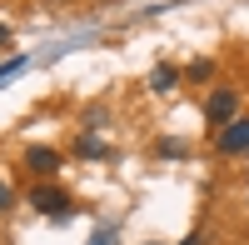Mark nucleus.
<instances>
[{
  "label": "nucleus",
  "instance_id": "nucleus-4",
  "mask_svg": "<svg viewBox=\"0 0 249 245\" xmlns=\"http://www.w3.org/2000/svg\"><path fill=\"white\" fill-rule=\"evenodd\" d=\"M60 165H65V155L50 150V145H30V150H25V170H30V175H45V180H50Z\"/></svg>",
  "mask_w": 249,
  "mask_h": 245
},
{
  "label": "nucleus",
  "instance_id": "nucleus-12",
  "mask_svg": "<svg viewBox=\"0 0 249 245\" xmlns=\"http://www.w3.org/2000/svg\"><path fill=\"white\" fill-rule=\"evenodd\" d=\"M144 245H160V240H144Z\"/></svg>",
  "mask_w": 249,
  "mask_h": 245
},
{
  "label": "nucleus",
  "instance_id": "nucleus-3",
  "mask_svg": "<svg viewBox=\"0 0 249 245\" xmlns=\"http://www.w3.org/2000/svg\"><path fill=\"white\" fill-rule=\"evenodd\" d=\"M30 205H35L40 215H65V210H70V195L60 190V185H35V190H30Z\"/></svg>",
  "mask_w": 249,
  "mask_h": 245
},
{
  "label": "nucleus",
  "instance_id": "nucleus-2",
  "mask_svg": "<svg viewBox=\"0 0 249 245\" xmlns=\"http://www.w3.org/2000/svg\"><path fill=\"white\" fill-rule=\"evenodd\" d=\"M234 110H239V95H234L230 85L210 90V100H204V120H210V125H230V120H234Z\"/></svg>",
  "mask_w": 249,
  "mask_h": 245
},
{
  "label": "nucleus",
  "instance_id": "nucleus-11",
  "mask_svg": "<svg viewBox=\"0 0 249 245\" xmlns=\"http://www.w3.org/2000/svg\"><path fill=\"white\" fill-rule=\"evenodd\" d=\"M0 45H10V25H0Z\"/></svg>",
  "mask_w": 249,
  "mask_h": 245
},
{
  "label": "nucleus",
  "instance_id": "nucleus-5",
  "mask_svg": "<svg viewBox=\"0 0 249 245\" xmlns=\"http://www.w3.org/2000/svg\"><path fill=\"white\" fill-rule=\"evenodd\" d=\"M175 85H179V70H175V65H155V70H150V90H155V95L175 90Z\"/></svg>",
  "mask_w": 249,
  "mask_h": 245
},
{
  "label": "nucleus",
  "instance_id": "nucleus-1",
  "mask_svg": "<svg viewBox=\"0 0 249 245\" xmlns=\"http://www.w3.org/2000/svg\"><path fill=\"white\" fill-rule=\"evenodd\" d=\"M214 145H219V155H249V115H234L230 125H219Z\"/></svg>",
  "mask_w": 249,
  "mask_h": 245
},
{
  "label": "nucleus",
  "instance_id": "nucleus-10",
  "mask_svg": "<svg viewBox=\"0 0 249 245\" xmlns=\"http://www.w3.org/2000/svg\"><path fill=\"white\" fill-rule=\"evenodd\" d=\"M110 240H115V235H110V230H100V235H95V240H90V245H110Z\"/></svg>",
  "mask_w": 249,
  "mask_h": 245
},
{
  "label": "nucleus",
  "instance_id": "nucleus-7",
  "mask_svg": "<svg viewBox=\"0 0 249 245\" xmlns=\"http://www.w3.org/2000/svg\"><path fill=\"white\" fill-rule=\"evenodd\" d=\"M184 75H190V80H210V75H214V65H210V60H195Z\"/></svg>",
  "mask_w": 249,
  "mask_h": 245
},
{
  "label": "nucleus",
  "instance_id": "nucleus-9",
  "mask_svg": "<svg viewBox=\"0 0 249 245\" xmlns=\"http://www.w3.org/2000/svg\"><path fill=\"white\" fill-rule=\"evenodd\" d=\"M10 200H15V190L5 185V180H0V210H10Z\"/></svg>",
  "mask_w": 249,
  "mask_h": 245
},
{
  "label": "nucleus",
  "instance_id": "nucleus-8",
  "mask_svg": "<svg viewBox=\"0 0 249 245\" xmlns=\"http://www.w3.org/2000/svg\"><path fill=\"white\" fill-rule=\"evenodd\" d=\"M20 65H25V60H5V65H0V85H5L10 75H20Z\"/></svg>",
  "mask_w": 249,
  "mask_h": 245
},
{
  "label": "nucleus",
  "instance_id": "nucleus-6",
  "mask_svg": "<svg viewBox=\"0 0 249 245\" xmlns=\"http://www.w3.org/2000/svg\"><path fill=\"white\" fill-rule=\"evenodd\" d=\"M80 155H105V140H95V135H80Z\"/></svg>",
  "mask_w": 249,
  "mask_h": 245
}]
</instances>
